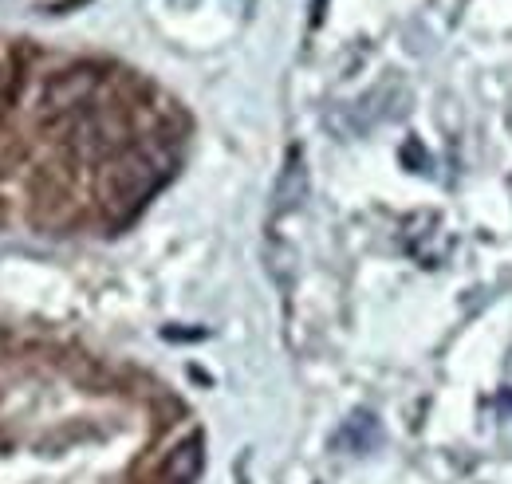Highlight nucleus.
Returning <instances> with one entry per match:
<instances>
[{"label":"nucleus","instance_id":"nucleus-3","mask_svg":"<svg viewBox=\"0 0 512 484\" xmlns=\"http://www.w3.org/2000/svg\"><path fill=\"white\" fill-rule=\"evenodd\" d=\"M304 201H308V166H304V154L292 150L276 178V189H272V217L296 213Z\"/></svg>","mask_w":512,"mask_h":484},{"label":"nucleus","instance_id":"nucleus-4","mask_svg":"<svg viewBox=\"0 0 512 484\" xmlns=\"http://www.w3.org/2000/svg\"><path fill=\"white\" fill-rule=\"evenodd\" d=\"M205 469V441L201 433H190L186 441H178L170 453H166V465H162V481L166 484H193Z\"/></svg>","mask_w":512,"mask_h":484},{"label":"nucleus","instance_id":"nucleus-2","mask_svg":"<svg viewBox=\"0 0 512 484\" xmlns=\"http://www.w3.org/2000/svg\"><path fill=\"white\" fill-rule=\"evenodd\" d=\"M95 87H99V75H95V71H87V67L64 71V75H56V79L44 87L40 107H44L48 115H67V111L83 107V103L95 95Z\"/></svg>","mask_w":512,"mask_h":484},{"label":"nucleus","instance_id":"nucleus-1","mask_svg":"<svg viewBox=\"0 0 512 484\" xmlns=\"http://www.w3.org/2000/svg\"><path fill=\"white\" fill-rule=\"evenodd\" d=\"M170 174V162L158 158L154 150H123L107 170H103V205L107 209H119V213H134L158 185L166 182Z\"/></svg>","mask_w":512,"mask_h":484}]
</instances>
